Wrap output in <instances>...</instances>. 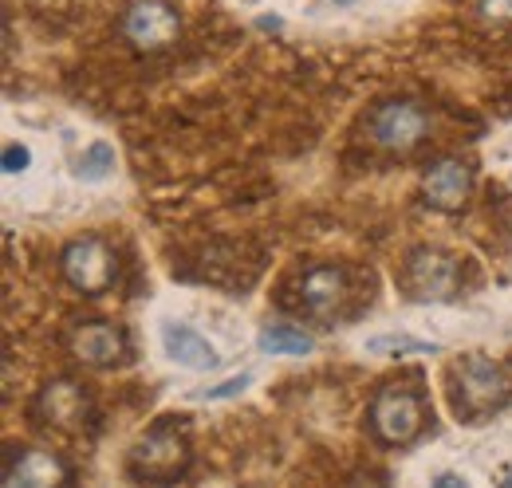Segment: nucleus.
<instances>
[{"label":"nucleus","mask_w":512,"mask_h":488,"mask_svg":"<svg viewBox=\"0 0 512 488\" xmlns=\"http://www.w3.org/2000/svg\"><path fill=\"white\" fill-rule=\"evenodd\" d=\"M512 382L509 374L493 359L485 355H465L461 363L453 366V406L469 418H481V414H493L509 402Z\"/></svg>","instance_id":"nucleus-1"},{"label":"nucleus","mask_w":512,"mask_h":488,"mask_svg":"<svg viewBox=\"0 0 512 488\" xmlns=\"http://www.w3.org/2000/svg\"><path fill=\"white\" fill-rule=\"evenodd\" d=\"M422 418H426L422 398L414 390H406V386H386V390H379V398L371 406V426H375V433L383 437L386 445L414 441L422 433Z\"/></svg>","instance_id":"nucleus-2"},{"label":"nucleus","mask_w":512,"mask_h":488,"mask_svg":"<svg viewBox=\"0 0 512 488\" xmlns=\"http://www.w3.org/2000/svg\"><path fill=\"white\" fill-rule=\"evenodd\" d=\"M430 134V115L410 99H386L371 111V138L383 150H410Z\"/></svg>","instance_id":"nucleus-3"},{"label":"nucleus","mask_w":512,"mask_h":488,"mask_svg":"<svg viewBox=\"0 0 512 488\" xmlns=\"http://www.w3.org/2000/svg\"><path fill=\"white\" fill-rule=\"evenodd\" d=\"M64 276L87 296H99L103 288H111V276H115V252L95 237H83V241H71L64 248Z\"/></svg>","instance_id":"nucleus-4"},{"label":"nucleus","mask_w":512,"mask_h":488,"mask_svg":"<svg viewBox=\"0 0 512 488\" xmlns=\"http://www.w3.org/2000/svg\"><path fill=\"white\" fill-rule=\"evenodd\" d=\"M457 280H461L457 256L442 248H418L406 264V284L418 300H449L457 292Z\"/></svg>","instance_id":"nucleus-5"},{"label":"nucleus","mask_w":512,"mask_h":488,"mask_svg":"<svg viewBox=\"0 0 512 488\" xmlns=\"http://www.w3.org/2000/svg\"><path fill=\"white\" fill-rule=\"evenodd\" d=\"M123 32H127V40L134 48L158 52V48H166V44L178 40L182 20H178V12L166 0H138V4H130Z\"/></svg>","instance_id":"nucleus-6"},{"label":"nucleus","mask_w":512,"mask_h":488,"mask_svg":"<svg viewBox=\"0 0 512 488\" xmlns=\"http://www.w3.org/2000/svg\"><path fill=\"white\" fill-rule=\"evenodd\" d=\"M186 461H190V445L170 429H154L138 445H130V469L142 477H174Z\"/></svg>","instance_id":"nucleus-7"},{"label":"nucleus","mask_w":512,"mask_h":488,"mask_svg":"<svg viewBox=\"0 0 512 488\" xmlns=\"http://www.w3.org/2000/svg\"><path fill=\"white\" fill-rule=\"evenodd\" d=\"M469 193H473V170H469L465 162H457V158H442V162L430 166L426 178H422V197H426V205H434V209H442V213H457V209L469 201Z\"/></svg>","instance_id":"nucleus-8"},{"label":"nucleus","mask_w":512,"mask_h":488,"mask_svg":"<svg viewBox=\"0 0 512 488\" xmlns=\"http://www.w3.org/2000/svg\"><path fill=\"white\" fill-rule=\"evenodd\" d=\"M87 390L79 386V382H71V378H56V382H48L40 394H36V414H40V422H48V426L56 429H75L83 418H87Z\"/></svg>","instance_id":"nucleus-9"},{"label":"nucleus","mask_w":512,"mask_h":488,"mask_svg":"<svg viewBox=\"0 0 512 488\" xmlns=\"http://www.w3.org/2000/svg\"><path fill=\"white\" fill-rule=\"evenodd\" d=\"M64 481V461L48 449H24L8 469V488H60Z\"/></svg>","instance_id":"nucleus-10"},{"label":"nucleus","mask_w":512,"mask_h":488,"mask_svg":"<svg viewBox=\"0 0 512 488\" xmlns=\"http://www.w3.org/2000/svg\"><path fill=\"white\" fill-rule=\"evenodd\" d=\"M162 343H166V355L178 366H190V370H213L217 366V351L205 335H197L186 323H166L162 327Z\"/></svg>","instance_id":"nucleus-11"},{"label":"nucleus","mask_w":512,"mask_h":488,"mask_svg":"<svg viewBox=\"0 0 512 488\" xmlns=\"http://www.w3.org/2000/svg\"><path fill=\"white\" fill-rule=\"evenodd\" d=\"M71 351L75 359L87 366H111L123 355V335L111 323H87L71 335Z\"/></svg>","instance_id":"nucleus-12"},{"label":"nucleus","mask_w":512,"mask_h":488,"mask_svg":"<svg viewBox=\"0 0 512 488\" xmlns=\"http://www.w3.org/2000/svg\"><path fill=\"white\" fill-rule=\"evenodd\" d=\"M300 296H304V304L312 307L316 315L335 311V307L343 304V296H347V276H343V268H331V264L312 268V272L304 276V284H300Z\"/></svg>","instance_id":"nucleus-13"},{"label":"nucleus","mask_w":512,"mask_h":488,"mask_svg":"<svg viewBox=\"0 0 512 488\" xmlns=\"http://www.w3.org/2000/svg\"><path fill=\"white\" fill-rule=\"evenodd\" d=\"M256 343H260V351H268V355H308V351L316 347L312 335H304V331H296V327H284V323L264 327Z\"/></svg>","instance_id":"nucleus-14"},{"label":"nucleus","mask_w":512,"mask_h":488,"mask_svg":"<svg viewBox=\"0 0 512 488\" xmlns=\"http://www.w3.org/2000/svg\"><path fill=\"white\" fill-rule=\"evenodd\" d=\"M363 351L367 355H434L438 343H426V339L406 335V331H390V335H371Z\"/></svg>","instance_id":"nucleus-15"},{"label":"nucleus","mask_w":512,"mask_h":488,"mask_svg":"<svg viewBox=\"0 0 512 488\" xmlns=\"http://www.w3.org/2000/svg\"><path fill=\"white\" fill-rule=\"evenodd\" d=\"M75 174H79L83 182H103V178H111V174H115V150H111L107 142H91V146L79 154Z\"/></svg>","instance_id":"nucleus-16"},{"label":"nucleus","mask_w":512,"mask_h":488,"mask_svg":"<svg viewBox=\"0 0 512 488\" xmlns=\"http://www.w3.org/2000/svg\"><path fill=\"white\" fill-rule=\"evenodd\" d=\"M249 382H253V374H233V378H225L221 386H209V390H201L197 398H201V402H221V398H237V394H245V390H249Z\"/></svg>","instance_id":"nucleus-17"},{"label":"nucleus","mask_w":512,"mask_h":488,"mask_svg":"<svg viewBox=\"0 0 512 488\" xmlns=\"http://www.w3.org/2000/svg\"><path fill=\"white\" fill-rule=\"evenodd\" d=\"M28 162H32V154H28V146H4V174H24L28 170Z\"/></svg>","instance_id":"nucleus-18"},{"label":"nucleus","mask_w":512,"mask_h":488,"mask_svg":"<svg viewBox=\"0 0 512 488\" xmlns=\"http://www.w3.org/2000/svg\"><path fill=\"white\" fill-rule=\"evenodd\" d=\"M481 16H485V20H505V24H512V0H481Z\"/></svg>","instance_id":"nucleus-19"},{"label":"nucleus","mask_w":512,"mask_h":488,"mask_svg":"<svg viewBox=\"0 0 512 488\" xmlns=\"http://www.w3.org/2000/svg\"><path fill=\"white\" fill-rule=\"evenodd\" d=\"M434 488H469V485H465V481H461L457 473H442V477L434 481Z\"/></svg>","instance_id":"nucleus-20"},{"label":"nucleus","mask_w":512,"mask_h":488,"mask_svg":"<svg viewBox=\"0 0 512 488\" xmlns=\"http://www.w3.org/2000/svg\"><path fill=\"white\" fill-rule=\"evenodd\" d=\"M355 488H383V485H379L375 477H363V481H359V485H355Z\"/></svg>","instance_id":"nucleus-21"},{"label":"nucleus","mask_w":512,"mask_h":488,"mask_svg":"<svg viewBox=\"0 0 512 488\" xmlns=\"http://www.w3.org/2000/svg\"><path fill=\"white\" fill-rule=\"evenodd\" d=\"M501 488H512V465L505 469V477H501Z\"/></svg>","instance_id":"nucleus-22"},{"label":"nucleus","mask_w":512,"mask_h":488,"mask_svg":"<svg viewBox=\"0 0 512 488\" xmlns=\"http://www.w3.org/2000/svg\"><path fill=\"white\" fill-rule=\"evenodd\" d=\"M335 4H355V0H335Z\"/></svg>","instance_id":"nucleus-23"}]
</instances>
